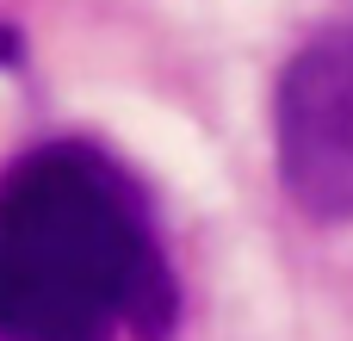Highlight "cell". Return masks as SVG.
Masks as SVG:
<instances>
[{
  "instance_id": "cell-1",
  "label": "cell",
  "mask_w": 353,
  "mask_h": 341,
  "mask_svg": "<svg viewBox=\"0 0 353 341\" xmlns=\"http://www.w3.org/2000/svg\"><path fill=\"white\" fill-rule=\"evenodd\" d=\"M174 323V267L112 155L43 143L0 174V341H168Z\"/></svg>"
},
{
  "instance_id": "cell-2",
  "label": "cell",
  "mask_w": 353,
  "mask_h": 341,
  "mask_svg": "<svg viewBox=\"0 0 353 341\" xmlns=\"http://www.w3.org/2000/svg\"><path fill=\"white\" fill-rule=\"evenodd\" d=\"M273 155L304 217L316 224L353 217V19L323 25L279 68Z\"/></svg>"
},
{
  "instance_id": "cell-3",
  "label": "cell",
  "mask_w": 353,
  "mask_h": 341,
  "mask_svg": "<svg viewBox=\"0 0 353 341\" xmlns=\"http://www.w3.org/2000/svg\"><path fill=\"white\" fill-rule=\"evenodd\" d=\"M19 56H25L19 31H12V25H0V68H19Z\"/></svg>"
}]
</instances>
